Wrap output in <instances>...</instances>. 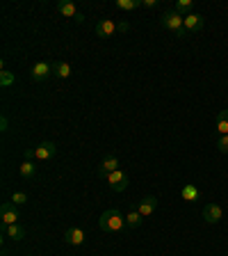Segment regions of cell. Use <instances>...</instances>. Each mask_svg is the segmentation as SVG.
Listing matches in <instances>:
<instances>
[{
	"instance_id": "6da1fadb",
	"label": "cell",
	"mask_w": 228,
	"mask_h": 256,
	"mask_svg": "<svg viewBox=\"0 0 228 256\" xmlns=\"http://www.w3.org/2000/svg\"><path fill=\"white\" fill-rule=\"evenodd\" d=\"M98 227H101V231H105V234H119L125 227V218L116 208H110V211H105L103 215H101Z\"/></svg>"
},
{
	"instance_id": "7a4b0ae2",
	"label": "cell",
	"mask_w": 228,
	"mask_h": 256,
	"mask_svg": "<svg viewBox=\"0 0 228 256\" xmlns=\"http://www.w3.org/2000/svg\"><path fill=\"white\" fill-rule=\"evenodd\" d=\"M160 23H162V27H167L169 32L178 34V37H185V16H180L176 9H167L162 11V16H160Z\"/></svg>"
},
{
	"instance_id": "3957f363",
	"label": "cell",
	"mask_w": 228,
	"mask_h": 256,
	"mask_svg": "<svg viewBox=\"0 0 228 256\" xmlns=\"http://www.w3.org/2000/svg\"><path fill=\"white\" fill-rule=\"evenodd\" d=\"M121 165V160H119V156L116 153H108L103 160H101V165H98V176L101 179H108L112 172H116V169H121L119 167Z\"/></svg>"
},
{
	"instance_id": "277c9868",
	"label": "cell",
	"mask_w": 228,
	"mask_h": 256,
	"mask_svg": "<svg viewBox=\"0 0 228 256\" xmlns=\"http://www.w3.org/2000/svg\"><path fill=\"white\" fill-rule=\"evenodd\" d=\"M0 220H2V224H5V227H9V224H18L21 215H18L16 204H11V202L2 204V206H0Z\"/></svg>"
},
{
	"instance_id": "5b68a950",
	"label": "cell",
	"mask_w": 228,
	"mask_h": 256,
	"mask_svg": "<svg viewBox=\"0 0 228 256\" xmlns=\"http://www.w3.org/2000/svg\"><path fill=\"white\" fill-rule=\"evenodd\" d=\"M105 181H108L110 190H114V192H123L125 188H128V174H125L123 169H116V172H112V174H110Z\"/></svg>"
},
{
	"instance_id": "8992f818",
	"label": "cell",
	"mask_w": 228,
	"mask_h": 256,
	"mask_svg": "<svg viewBox=\"0 0 228 256\" xmlns=\"http://www.w3.org/2000/svg\"><path fill=\"white\" fill-rule=\"evenodd\" d=\"M116 32H119V23H114L112 18H101V21L96 23V34L101 39H110Z\"/></svg>"
},
{
	"instance_id": "52a82bcc",
	"label": "cell",
	"mask_w": 228,
	"mask_h": 256,
	"mask_svg": "<svg viewBox=\"0 0 228 256\" xmlns=\"http://www.w3.org/2000/svg\"><path fill=\"white\" fill-rule=\"evenodd\" d=\"M53 76V64L50 62H37V64L32 66V71H30V78H32L34 82H44L46 78Z\"/></svg>"
},
{
	"instance_id": "ba28073f",
	"label": "cell",
	"mask_w": 228,
	"mask_h": 256,
	"mask_svg": "<svg viewBox=\"0 0 228 256\" xmlns=\"http://www.w3.org/2000/svg\"><path fill=\"white\" fill-rule=\"evenodd\" d=\"M57 153V147H55L53 142H41L39 147H34V160H39V163H46V160H50Z\"/></svg>"
},
{
	"instance_id": "9c48e42d",
	"label": "cell",
	"mask_w": 228,
	"mask_h": 256,
	"mask_svg": "<svg viewBox=\"0 0 228 256\" xmlns=\"http://www.w3.org/2000/svg\"><path fill=\"white\" fill-rule=\"evenodd\" d=\"M222 218H224V211L219 204H206V206H203V220H206L208 224L222 222Z\"/></svg>"
},
{
	"instance_id": "30bf717a",
	"label": "cell",
	"mask_w": 228,
	"mask_h": 256,
	"mask_svg": "<svg viewBox=\"0 0 228 256\" xmlns=\"http://www.w3.org/2000/svg\"><path fill=\"white\" fill-rule=\"evenodd\" d=\"M155 208H158V197H153V195H148V197H144L139 202V206H137V211H139V215L141 218H151L153 213H155Z\"/></svg>"
},
{
	"instance_id": "8fae6325",
	"label": "cell",
	"mask_w": 228,
	"mask_h": 256,
	"mask_svg": "<svg viewBox=\"0 0 228 256\" xmlns=\"http://www.w3.org/2000/svg\"><path fill=\"white\" fill-rule=\"evenodd\" d=\"M203 16L199 11H192L190 16H185V32H201L203 30Z\"/></svg>"
},
{
	"instance_id": "7c38bea8",
	"label": "cell",
	"mask_w": 228,
	"mask_h": 256,
	"mask_svg": "<svg viewBox=\"0 0 228 256\" xmlns=\"http://www.w3.org/2000/svg\"><path fill=\"white\" fill-rule=\"evenodd\" d=\"M64 240H66V245L78 247L85 243V231L78 229V227H69V229L64 231Z\"/></svg>"
},
{
	"instance_id": "4fadbf2b",
	"label": "cell",
	"mask_w": 228,
	"mask_h": 256,
	"mask_svg": "<svg viewBox=\"0 0 228 256\" xmlns=\"http://www.w3.org/2000/svg\"><path fill=\"white\" fill-rule=\"evenodd\" d=\"M2 236L11 238L14 243H18V240L25 238V227H21V224H9V227H5V224H2Z\"/></svg>"
},
{
	"instance_id": "5bb4252c",
	"label": "cell",
	"mask_w": 228,
	"mask_h": 256,
	"mask_svg": "<svg viewBox=\"0 0 228 256\" xmlns=\"http://www.w3.org/2000/svg\"><path fill=\"white\" fill-rule=\"evenodd\" d=\"M180 199L183 202H199L201 199V192H199V188L192 186V183H185L183 188H180Z\"/></svg>"
},
{
	"instance_id": "9a60e30c",
	"label": "cell",
	"mask_w": 228,
	"mask_h": 256,
	"mask_svg": "<svg viewBox=\"0 0 228 256\" xmlns=\"http://www.w3.org/2000/svg\"><path fill=\"white\" fill-rule=\"evenodd\" d=\"M57 11H60L62 16H66V18H76L78 16V7H76V2H71V0H60V2H57Z\"/></svg>"
},
{
	"instance_id": "2e32d148",
	"label": "cell",
	"mask_w": 228,
	"mask_h": 256,
	"mask_svg": "<svg viewBox=\"0 0 228 256\" xmlns=\"http://www.w3.org/2000/svg\"><path fill=\"white\" fill-rule=\"evenodd\" d=\"M18 174L25 181H32L34 176H37V165H34V160H23V163L18 165Z\"/></svg>"
},
{
	"instance_id": "e0dca14e",
	"label": "cell",
	"mask_w": 228,
	"mask_h": 256,
	"mask_svg": "<svg viewBox=\"0 0 228 256\" xmlns=\"http://www.w3.org/2000/svg\"><path fill=\"white\" fill-rule=\"evenodd\" d=\"M53 76L60 78V80L69 78V76H71V64H69V62H64V60L53 62Z\"/></svg>"
},
{
	"instance_id": "ac0fdd59",
	"label": "cell",
	"mask_w": 228,
	"mask_h": 256,
	"mask_svg": "<svg viewBox=\"0 0 228 256\" xmlns=\"http://www.w3.org/2000/svg\"><path fill=\"white\" fill-rule=\"evenodd\" d=\"M215 128H217L219 135H228V110H222V112L217 115Z\"/></svg>"
},
{
	"instance_id": "d6986e66",
	"label": "cell",
	"mask_w": 228,
	"mask_h": 256,
	"mask_svg": "<svg viewBox=\"0 0 228 256\" xmlns=\"http://www.w3.org/2000/svg\"><path fill=\"white\" fill-rule=\"evenodd\" d=\"M114 7H116V9H123V11H132V9H137V7H141V0H116Z\"/></svg>"
},
{
	"instance_id": "ffe728a7",
	"label": "cell",
	"mask_w": 228,
	"mask_h": 256,
	"mask_svg": "<svg viewBox=\"0 0 228 256\" xmlns=\"http://www.w3.org/2000/svg\"><path fill=\"white\" fill-rule=\"evenodd\" d=\"M125 227H130V229H137V227H141V215H139V211H137V208L125 215Z\"/></svg>"
},
{
	"instance_id": "44dd1931",
	"label": "cell",
	"mask_w": 228,
	"mask_h": 256,
	"mask_svg": "<svg viewBox=\"0 0 228 256\" xmlns=\"http://www.w3.org/2000/svg\"><path fill=\"white\" fill-rule=\"evenodd\" d=\"M176 11H178L180 16H190L192 14V9H194V5H192V0H178V2H176V7H174Z\"/></svg>"
},
{
	"instance_id": "7402d4cb",
	"label": "cell",
	"mask_w": 228,
	"mask_h": 256,
	"mask_svg": "<svg viewBox=\"0 0 228 256\" xmlns=\"http://www.w3.org/2000/svg\"><path fill=\"white\" fill-rule=\"evenodd\" d=\"M14 82H16V76H14L11 71L2 69V73H0V87H11Z\"/></svg>"
},
{
	"instance_id": "603a6c76",
	"label": "cell",
	"mask_w": 228,
	"mask_h": 256,
	"mask_svg": "<svg viewBox=\"0 0 228 256\" xmlns=\"http://www.w3.org/2000/svg\"><path fill=\"white\" fill-rule=\"evenodd\" d=\"M215 147H217L222 153H228V135H219L217 142H215Z\"/></svg>"
},
{
	"instance_id": "cb8c5ba5",
	"label": "cell",
	"mask_w": 228,
	"mask_h": 256,
	"mask_svg": "<svg viewBox=\"0 0 228 256\" xmlns=\"http://www.w3.org/2000/svg\"><path fill=\"white\" fill-rule=\"evenodd\" d=\"M11 204H16V206L27 204V195L25 192H14V195H11Z\"/></svg>"
},
{
	"instance_id": "d4e9b609",
	"label": "cell",
	"mask_w": 228,
	"mask_h": 256,
	"mask_svg": "<svg viewBox=\"0 0 228 256\" xmlns=\"http://www.w3.org/2000/svg\"><path fill=\"white\" fill-rule=\"evenodd\" d=\"M0 131H2V133L9 131V119H7V115L0 117Z\"/></svg>"
},
{
	"instance_id": "484cf974",
	"label": "cell",
	"mask_w": 228,
	"mask_h": 256,
	"mask_svg": "<svg viewBox=\"0 0 228 256\" xmlns=\"http://www.w3.org/2000/svg\"><path fill=\"white\" fill-rule=\"evenodd\" d=\"M155 5H158V0H141V7H146V9H153Z\"/></svg>"
},
{
	"instance_id": "4316f807",
	"label": "cell",
	"mask_w": 228,
	"mask_h": 256,
	"mask_svg": "<svg viewBox=\"0 0 228 256\" xmlns=\"http://www.w3.org/2000/svg\"><path fill=\"white\" fill-rule=\"evenodd\" d=\"M128 30H130V23H125V21H121L119 23V32L123 34V32H128Z\"/></svg>"
},
{
	"instance_id": "83f0119b",
	"label": "cell",
	"mask_w": 228,
	"mask_h": 256,
	"mask_svg": "<svg viewBox=\"0 0 228 256\" xmlns=\"http://www.w3.org/2000/svg\"><path fill=\"white\" fill-rule=\"evenodd\" d=\"M25 160H34V149H25Z\"/></svg>"
},
{
	"instance_id": "f1b7e54d",
	"label": "cell",
	"mask_w": 228,
	"mask_h": 256,
	"mask_svg": "<svg viewBox=\"0 0 228 256\" xmlns=\"http://www.w3.org/2000/svg\"><path fill=\"white\" fill-rule=\"evenodd\" d=\"M73 21H76V23H82V21H85V14H82V11H78V16L73 18Z\"/></svg>"
}]
</instances>
